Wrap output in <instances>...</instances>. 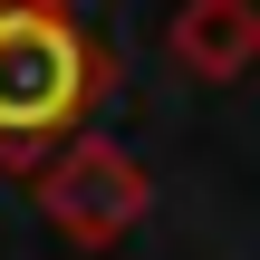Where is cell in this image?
I'll return each instance as SVG.
<instances>
[{
  "label": "cell",
  "instance_id": "6da1fadb",
  "mask_svg": "<svg viewBox=\"0 0 260 260\" xmlns=\"http://www.w3.org/2000/svg\"><path fill=\"white\" fill-rule=\"evenodd\" d=\"M125 58L77 19V0H0V154L29 174L116 96Z\"/></svg>",
  "mask_w": 260,
  "mask_h": 260
},
{
  "label": "cell",
  "instance_id": "7a4b0ae2",
  "mask_svg": "<svg viewBox=\"0 0 260 260\" xmlns=\"http://www.w3.org/2000/svg\"><path fill=\"white\" fill-rule=\"evenodd\" d=\"M29 203H39V222H48L58 241L116 251V241L154 212V174H145L116 135H68L58 154L29 164Z\"/></svg>",
  "mask_w": 260,
  "mask_h": 260
},
{
  "label": "cell",
  "instance_id": "3957f363",
  "mask_svg": "<svg viewBox=\"0 0 260 260\" xmlns=\"http://www.w3.org/2000/svg\"><path fill=\"white\" fill-rule=\"evenodd\" d=\"M164 58L183 77H212V87H241L260 68V0H174L164 19Z\"/></svg>",
  "mask_w": 260,
  "mask_h": 260
}]
</instances>
